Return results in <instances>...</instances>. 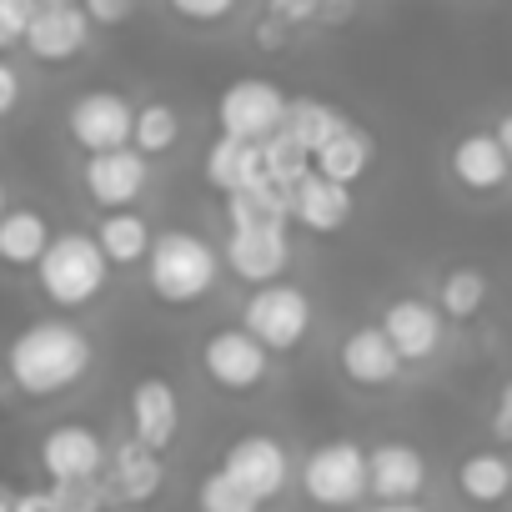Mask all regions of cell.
<instances>
[{
  "label": "cell",
  "instance_id": "cell-1",
  "mask_svg": "<svg viewBox=\"0 0 512 512\" xmlns=\"http://www.w3.org/2000/svg\"><path fill=\"white\" fill-rule=\"evenodd\" d=\"M6 362H11L16 392L46 402V397L71 392V387L91 372L96 342H91L76 322H66V317H41V322H31V327L11 342V357H6Z\"/></svg>",
  "mask_w": 512,
  "mask_h": 512
},
{
  "label": "cell",
  "instance_id": "cell-2",
  "mask_svg": "<svg viewBox=\"0 0 512 512\" xmlns=\"http://www.w3.org/2000/svg\"><path fill=\"white\" fill-rule=\"evenodd\" d=\"M226 256L196 231H161L146 256V287L166 307H196L216 292Z\"/></svg>",
  "mask_w": 512,
  "mask_h": 512
},
{
  "label": "cell",
  "instance_id": "cell-3",
  "mask_svg": "<svg viewBox=\"0 0 512 512\" xmlns=\"http://www.w3.org/2000/svg\"><path fill=\"white\" fill-rule=\"evenodd\" d=\"M41 297L61 312H81L91 307L106 282H111V256L101 251L96 231H66L56 236V246L46 251V262H41Z\"/></svg>",
  "mask_w": 512,
  "mask_h": 512
},
{
  "label": "cell",
  "instance_id": "cell-4",
  "mask_svg": "<svg viewBox=\"0 0 512 512\" xmlns=\"http://www.w3.org/2000/svg\"><path fill=\"white\" fill-rule=\"evenodd\" d=\"M297 482H302V492H307L312 507L347 512V507H357V502L372 492V457H367L357 442L332 437V442H322V447L307 452Z\"/></svg>",
  "mask_w": 512,
  "mask_h": 512
},
{
  "label": "cell",
  "instance_id": "cell-5",
  "mask_svg": "<svg viewBox=\"0 0 512 512\" xmlns=\"http://www.w3.org/2000/svg\"><path fill=\"white\" fill-rule=\"evenodd\" d=\"M272 357L277 352L262 337H251L246 327H216L201 342V377L226 397H251V392L267 387Z\"/></svg>",
  "mask_w": 512,
  "mask_h": 512
},
{
  "label": "cell",
  "instance_id": "cell-6",
  "mask_svg": "<svg viewBox=\"0 0 512 512\" xmlns=\"http://www.w3.org/2000/svg\"><path fill=\"white\" fill-rule=\"evenodd\" d=\"M226 272L236 282H246L251 292L256 287H272V282H287V262H292V231L287 221H226Z\"/></svg>",
  "mask_w": 512,
  "mask_h": 512
},
{
  "label": "cell",
  "instance_id": "cell-7",
  "mask_svg": "<svg viewBox=\"0 0 512 512\" xmlns=\"http://www.w3.org/2000/svg\"><path fill=\"white\" fill-rule=\"evenodd\" d=\"M317 307L297 282H272V287H256L241 307V327L251 337H262L272 352H297L312 337Z\"/></svg>",
  "mask_w": 512,
  "mask_h": 512
},
{
  "label": "cell",
  "instance_id": "cell-8",
  "mask_svg": "<svg viewBox=\"0 0 512 512\" xmlns=\"http://www.w3.org/2000/svg\"><path fill=\"white\" fill-rule=\"evenodd\" d=\"M292 101L282 96V86L262 81V76H241L216 96V126L221 136H241V141H272L287 126Z\"/></svg>",
  "mask_w": 512,
  "mask_h": 512
},
{
  "label": "cell",
  "instance_id": "cell-9",
  "mask_svg": "<svg viewBox=\"0 0 512 512\" xmlns=\"http://www.w3.org/2000/svg\"><path fill=\"white\" fill-rule=\"evenodd\" d=\"M136 111H141V106H131L121 91H86V96L71 101L66 131H71V141H76L86 156H96V151H121V146L136 141Z\"/></svg>",
  "mask_w": 512,
  "mask_h": 512
},
{
  "label": "cell",
  "instance_id": "cell-10",
  "mask_svg": "<svg viewBox=\"0 0 512 512\" xmlns=\"http://www.w3.org/2000/svg\"><path fill=\"white\" fill-rule=\"evenodd\" d=\"M81 186H86L91 206H101V211H131L146 196V186H151V156L136 151V146L96 151L81 166Z\"/></svg>",
  "mask_w": 512,
  "mask_h": 512
},
{
  "label": "cell",
  "instance_id": "cell-11",
  "mask_svg": "<svg viewBox=\"0 0 512 512\" xmlns=\"http://www.w3.org/2000/svg\"><path fill=\"white\" fill-rule=\"evenodd\" d=\"M111 462L101 432L91 422H56L41 437V472L51 477V487L61 482H101V467Z\"/></svg>",
  "mask_w": 512,
  "mask_h": 512
},
{
  "label": "cell",
  "instance_id": "cell-12",
  "mask_svg": "<svg viewBox=\"0 0 512 512\" xmlns=\"http://www.w3.org/2000/svg\"><path fill=\"white\" fill-rule=\"evenodd\" d=\"M221 467H226L251 497H262V502L282 497L287 482H292V457H287V447H282L277 437H267V432L236 437V442L221 452Z\"/></svg>",
  "mask_w": 512,
  "mask_h": 512
},
{
  "label": "cell",
  "instance_id": "cell-13",
  "mask_svg": "<svg viewBox=\"0 0 512 512\" xmlns=\"http://www.w3.org/2000/svg\"><path fill=\"white\" fill-rule=\"evenodd\" d=\"M337 367H342V377H347L352 387H362V392H387V387H397V377H402L407 362H402V352L392 347L387 327L377 322V327H352V332L342 337Z\"/></svg>",
  "mask_w": 512,
  "mask_h": 512
},
{
  "label": "cell",
  "instance_id": "cell-14",
  "mask_svg": "<svg viewBox=\"0 0 512 512\" xmlns=\"http://www.w3.org/2000/svg\"><path fill=\"white\" fill-rule=\"evenodd\" d=\"M447 176L467 196H497L512 181V161H507L497 131H467V136H457L452 151H447Z\"/></svg>",
  "mask_w": 512,
  "mask_h": 512
},
{
  "label": "cell",
  "instance_id": "cell-15",
  "mask_svg": "<svg viewBox=\"0 0 512 512\" xmlns=\"http://www.w3.org/2000/svg\"><path fill=\"white\" fill-rule=\"evenodd\" d=\"M181 432V397H176V382L161 377V372H146L131 382V437L166 452Z\"/></svg>",
  "mask_w": 512,
  "mask_h": 512
},
{
  "label": "cell",
  "instance_id": "cell-16",
  "mask_svg": "<svg viewBox=\"0 0 512 512\" xmlns=\"http://www.w3.org/2000/svg\"><path fill=\"white\" fill-rule=\"evenodd\" d=\"M91 26L96 21L86 16V6H71V0H46L36 26H31V36H26V51L36 61H46V66H66V61H76L86 51Z\"/></svg>",
  "mask_w": 512,
  "mask_h": 512
},
{
  "label": "cell",
  "instance_id": "cell-17",
  "mask_svg": "<svg viewBox=\"0 0 512 512\" xmlns=\"http://www.w3.org/2000/svg\"><path fill=\"white\" fill-rule=\"evenodd\" d=\"M442 307L427 297H392L382 312V327L392 337V347L402 352V362H432L442 352Z\"/></svg>",
  "mask_w": 512,
  "mask_h": 512
},
{
  "label": "cell",
  "instance_id": "cell-18",
  "mask_svg": "<svg viewBox=\"0 0 512 512\" xmlns=\"http://www.w3.org/2000/svg\"><path fill=\"white\" fill-rule=\"evenodd\" d=\"M166 452H156V447H146V442H136V437H126V442H116V452H111V497L116 502H126V507H146L156 492H161V482H166V462H161Z\"/></svg>",
  "mask_w": 512,
  "mask_h": 512
},
{
  "label": "cell",
  "instance_id": "cell-19",
  "mask_svg": "<svg viewBox=\"0 0 512 512\" xmlns=\"http://www.w3.org/2000/svg\"><path fill=\"white\" fill-rule=\"evenodd\" d=\"M352 211H357L352 186H342V181H332V176H322V171H312V176L292 191V221H302V226L317 231V236L342 231V226L352 221Z\"/></svg>",
  "mask_w": 512,
  "mask_h": 512
},
{
  "label": "cell",
  "instance_id": "cell-20",
  "mask_svg": "<svg viewBox=\"0 0 512 512\" xmlns=\"http://www.w3.org/2000/svg\"><path fill=\"white\" fill-rule=\"evenodd\" d=\"M367 457H372V497L377 502H417V492L427 487V457L412 442H382Z\"/></svg>",
  "mask_w": 512,
  "mask_h": 512
},
{
  "label": "cell",
  "instance_id": "cell-21",
  "mask_svg": "<svg viewBox=\"0 0 512 512\" xmlns=\"http://www.w3.org/2000/svg\"><path fill=\"white\" fill-rule=\"evenodd\" d=\"M51 246H56V231H51L46 211L11 206L6 216H0V262H6V267H16V272L41 267Z\"/></svg>",
  "mask_w": 512,
  "mask_h": 512
},
{
  "label": "cell",
  "instance_id": "cell-22",
  "mask_svg": "<svg viewBox=\"0 0 512 512\" xmlns=\"http://www.w3.org/2000/svg\"><path fill=\"white\" fill-rule=\"evenodd\" d=\"M452 482H457L462 502H472V507H502L512 497V457H502L492 447H477V452H467L452 467Z\"/></svg>",
  "mask_w": 512,
  "mask_h": 512
},
{
  "label": "cell",
  "instance_id": "cell-23",
  "mask_svg": "<svg viewBox=\"0 0 512 512\" xmlns=\"http://www.w3.org/2000/svg\"><path fill=\"white\" fill-rule=\"evenodd\" d=\"M267 176V156H262V141H241V136H216L211 151H206V181L231 196L251 181Z\"/></svg>",
  "mask_w": 512,
  "mask_h": 512
},
{
  "label": "cell",
  "instance_id": "cell-24",
  "mask_svg": "<svg viewBox=\"0 0 512 512\" xmlns=\"http://www.w3.org/2000/svg\"><path fill=\"white\" fill-rule=\"evenodd\" d=\"M96 241H101V251L111 256V267H136V262H146V256H151L156 231H151V221L136 216V211H101Z\"/></svg>",
  "mask_w": 512,
  "mask_h": 512
},
{
  "label": "cell",
  "instance_id": "cell-25",
  "mask_svg": "<svg viewBox=\"0 0 512 512\" xmlns=\"http://www.w3.org/2000/svg\"><path fill=\"white\" fill-rule=\"evenodd\" d=\"M372 161H377V141H372V131H362V126H347L342 136H332V141L317 151V171L332 176V181H342V186L362 181V176L372 171Z\"/></svg>",
  "mask_w": 512,
  "mask_h": 512
},
{
  "label": "cell",
  "instance_id": "cell-26",
  "mask_svg": "<svg viewBox=\"0 0 512 512\" xmlns=\"http://www.w3.org/2000/svg\"><path fill=\"white\" fill-rule=\"evenodd\" d=\"M297 146H307L312 156L332 141V136H342L347 131V121H342V111L332 106V101H317V96H297L292 101V111H287V126H282Z\"/></svg>",
  "mask_w": 512,
  "mask_h": 512
},
{
  "label": "cell",
  "instance_id": "cell-27",
  "mask_svg": "<svg viewBox=\"0 0 512 512\" xmlns=\"http://www.w3.org/2000/svg\"><path fill=\"white\" fill-rule=\"evenodd\" d=\"M487 297H492V282L477 267H452L437 287V307H442L447 322H472L487 307Z\"/></svg>",
  "mask_w": 512,
  "mask_h": 512
},
{
  "label": "cell",
  "instance_id": "cell-28",
  "mask_svg": "<svg viewBox=\"0 0 512 512\" xmlns=\"http://www.w3.org/2000/svg\"><path fill=\"white\" fill-rule=\"evenodd\" d=\"M176 141H181V111L171 106V101H146L141 111H136V151H146V156H166V151H176Z\"/></svg>",
  "mask_w": 512,
  "mask_h": 512
},
{
  "label": "cell",
  "instance_id": "cell-29",
  "mask_svg": "<svg viewBox=\"0 0 512 512\" xmlns=\"http://www.w3.org/2000/svg\"><path fill=\"white\" fill-rule=\"evenodd\" d=\"M196 512H262V497H251L226 467H216L196 487Z\"/></svg>",
  "mask_w": 512,
  "mask_h": 512
},
{
  "label": "cell",
  "instance_id": "cell-30",
  "mask_svg": "<svg viewBox=\"0 0 512 512\" xmlns=\"http://www.w3.org/2000/svg\"><path fill=\"white\" fill-rule=\"evenodd\" d=\"M41 16V0H0V46H26Z\"/></svg>",
  "mask_w": 512,
  "mask_h": 512
},
{
  "label": "cell",
  "instance_id": "cell-31",
  "mask_svg": "<svg viewBox=\"0 0 512 512\" xmlns=\"http://www.w3.org/2000/svg\"><path fill=\"white\" fill-rule=\"evenodd\" d=\"M101 502H106L101 482H61V487H51V507L56 512H101Z\"/></svg>",
  "mask_w": 512,
  "mask_h": 512
},
{
  "label": "cell",
  "instance_id": "cell-32",
  "mask_svg": "<svg viewBox=\"0 0 512 512\" xmlns=\"http://www.w3.org/2000/svg\"><path fill=\"white\" fill-rule=\"evenodd\" d=\"M241 6V0H171V11L191 26H221L231 11Z\"/></svg>",
  "mask_w": 512,
  "mask_h": 512
},
{
  "label": "cell",
  "instance_id": "cell-33",
  "mask_svg": "<svg viewBox=\"0 0 512 512\" xmlns=\"http://www.w3.org/2000/svg\"><path fill=\"white\" fill-rule=\"evenodd\" d=\"M322 11H327V0H267V16H272V21H282L287 31H292V26L317 21Z\"/></svg>",
  "mask_w": 512,
  "mask_h": 512
},
{
  "label": "cell",
  "instance_id": "cell-34",
  "mask_svg": "<svg viewBox=\"0 0 512 512\" xmlns=\"http://www.w3.org/2000/svg\"><path fill=\"white\" fill-rule=\"evenodd\" d=\"M81 6H86V16L96 26H121V21H131L136 0H81Z\"/></svg>",
  "mask_w": 512,
  "mask_h": 512
},
{
  "label": "cell",
  "instance_id": "cell-35",
  "mask_svg": "<svg viewBox=\"0 0 512 512\" xmlns=\"http://www.w3.org/2000/svg\"><path fill=\"white\" fill-rule=\"evenodd\" d=\"M487 427H492V437H497V442H507V447H512V377L497 387V402H492V422H487Z\"/></svg>",
  "mask_w": 512,
  "mask_h": 512
},
{
  "label": "cell",
  "instance_id": "cell-36",
  "mask_svg": "<svg viewBox=\"0 0 512 512\" xmlns=\"http://www.w3.org/2000/svg\"><path fill=\"white\" fill-rule=\"evenodd\" d=\"M0 512H56V507H51V492H21V487H6V492H0Z\"/></svg>",
  "mask_w": 512,
  "mask_h": 512
},
{
  "label": "cell",
  "instance_id": "cell-37",
  "mask_svg": "<svg viewBox=\"0 0 512 512\" xmlns=\"http://www.w3.org/2000/svg\"><path fill=\"white\" fill-rule=\"evenodd\" d=\"M16 106H21V71L6 61L0 66V116H16Z\"/></svg>",
  "mask_w": 512,
  "mask_h": 512
},
{
  "label": "cell",
  "instance_id": "cell-38",
  "mask_svg": "<svg viewBox=\"0 0 512 512\" xmlns=\"http://www.w3.org/2000/svg\"><path fill=\"white\" fill-rule=\"evenodd\" d=\"M256 46H267V51H282V46H287V26L267 16L262 26H256Z\"/></svg>",
  "mask_w": 512,
  "mask_h": 512
},
{
  "label": "cell",
  "instance_id": "cell-39",
  "mask_svg": "<svg viewBox=\"0 0 512 512\" xmlns=\"http://www.w3.org/2000/svg\"><path fill=\"white\" fill-rule=\"evenodd\" d=\"M492 131H497V141H502V151H507V161H512V111H502V121H497Z\"/></svg>",
  "mask_w": 512,
  "mask_h": 512
},
{
  "label": "cell",
  "instance_id": "cell-40",
  "mask_svg": "<svg viewBox=\"0 0 512 512\" xmlns=\"http://www.w3.org/2000/svg\"><path fill=\"white\" fill-rule=\"evenodd\" d=\"M372 512H427L422 502H377Z\"/></svg>",
  "mask_w": 512,
  "mask_h": 512
},
{
  "label": "cell",
  "instance_id": "cell-41",
  "mask_svg": "<svg viewBox=\"0 0 512 512\" xmlns=\"http://www.w3.org/2000/svg\"><path fill=\"white\" fill-rule=\"evenodd\" d=\"M71 6H81V0H71Z\"/></svg>",
  "mask_w": 512,
  "mask_h": 512
}]
</instances>
